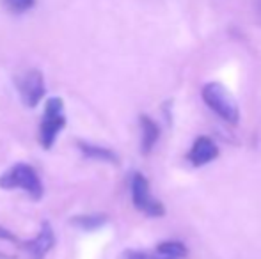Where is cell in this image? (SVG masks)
I'll return each instance as SVG.
<instances>
[{
  "label": "cell",
  "mask_w": 261,
  "mask_h": 259,
  "mask_svg": "<svg viewBox=\"0 0 261 259\" xmlns=\"http://www.w3.org/2000/svg\"><path fill=\"white\" fill-rule=\"evenodd\" d=\"M130 192H132V203H134L135 210H139L141 213L148 215V217H151V218L162 217V215L165 213L164 204L153 197L149 181L146 180L144 174L135 172L134 176H132Z\"/></svg>",
  "instance_id": "cell-4"
},
{
  "label": "cell",
  "mask_w": 261,
  "mask_h": 259,
  "mask_svg": "<svg viewBox=\"0 0 261 259\" xmlns=\"http://www.w3.org/2000/svg\"><path fill=\"white\" fill-rule=\"evenodd\" d=\"M76 146L82 151V155L91 160H98V162H107V163H119V156L109 148L91 144V142H84V140H79Z\"/></svg>",
  "instance_id": "cell-9"
},
{
  "label": "cell",
  "mask_w": 261,
  "mask_h": 259,
  "mask_svg": "<svg viewBox=\"0 0 261 259\" xmlns=\"http://www.w3.org/2000/svg\"><path fill=\"white\" fill-rule=\"evenodd\" d=\"M203 101L208 105V108L215 116H219L222 121L229 125H237L240 121V108L234 98L229 94V91L219 82H210L201 91Z\"/></svg>",
  "instance_id": "cell-2"
},
{
  "label": "cell",
  "mask_w": 261,
  "mask_h": 259,
  "mask_svg": "<svg viewBox=\"0 0 261 259\" xmlns=\"http://www.w3.org/2000/svg\"><path fill=\"white\" fill-rule=\"evenodd\" d=\"M0 188L21 190L34 200H39L45 194V187H43L38 170L29 163H14L6 172L0 174Z\"/></svg>",
  "instance_id": "cell-1"
},
{
  "label": "cell",
  "mask_w": 261,
  "mask_h": 259,
  "mask_svg": "<svg viewBox=\"0 0 261 259\" xmlns=\"http://www.w3.org/2000/svg\"><path fill=\"white\" fill-rule=\"evenodd\" d=\"M105 222H107L105 215H79V217L71 218V224L84 229V231H94V229L101 227Z\"/></svg>",
  "instance_id": "cell-11"
},
{
  "label": "cell",
  "mask_w": 261,
  "mask_h": 259,
  "mask_svg": "<svg viewBox=\"0 0 261 259\" xmlns=\"http://www.w3.org/2000/svg\"><path fill=\"white\" fill-rule=\"evenodd\" d=\"M0 259H13V257H9L7 254H2V252H0Z\"/></svg>",
  "instance_id": "cell-15"
},
{
  "label": "cell",
  "mask_w": 261,
  "mask_h": 259,
  "mask_svg": "<svg viewBox=\"0 0 261 259\" xmlns=\"http://www.w3.org/2000/svg\"><path fill=\"white\" fill-rule=\"evenodd\" d=\"M14 83H16V89L20 93L21 103L27 108L38 107L43 98H45V76H43V73L39 69H27L25 73L16 76Z\"/></svg>",
  "instance_id": "cell-5"
},
{
  "label": "cell",
  "mask_w": 261,
  "mask_h": 259,
  "mask_svg": "<svg viewBox=\"0 0 261 259\" xmlns=\"http://www.w3.org/2000/svg\"><path fill=\"white\" fill-rule=\"evenodd\" d=\"M38 0H2L4 7L9 11L11 14H23L31 11L36 6Z\"/></svg>",
  "instance_id": "cell-12"
},
{
  "label": "cell",
  "mask_w": 261,
  "mask_h": 259,
  "mask_svg": "<svg viewBox=\"0 0 261 259\" xmlns=\"http://www.w3.org/2000/svg\"><path fill=\"white\" fill-rule=\"evenodd\" d=\"M217 156H219V146H217L215 140L210 137L196 138L192 148H190L189 153H187V160H189V163L194 167L206 165V163L213 162Z\"/></svg>",
  "instance_id": "cell-7"
},
{
  "label": "cell",
  "mask_w": 261,
  "mask_h": 259,
  "mask_svg": "<svg viewBox=\"0 0 261 259\" xmlns=\"http://www.w3.org/2000/svg\"><path fill=\"white\" fill-rule=\"evenodd\" d=\"M121 259H171L167 256H162L160 252H142V250H126Z\"/></svg>",
  "instance_id": "cell-13"
},
{
  "label": "cell",
  "mask_w": 261,
  "mask_h": 259,
  "mask_svg": "<svg viewBox=\"0 0 261 259\" xmlns=\"http://www.w3.org/2000/svg\"><path fill=\"white\" fill-rule=\"evenodd\" d=\"M55 245V233L48 222H43L38 235L29 242L21 243V249L29 254L31 259H45L46 254L54 249Z\"/></svg>",
  "instance_id": "cell-6"
},
{
  "label": "cell",
  "mask_w": 261,
  "mask_h": 259,
  "mask_svg": "<svg viewBox=\"0 0 261 259\" xmlns=\"http://www.w3.org/2000/svg\"><path fill=\"white\" fill-rule=\"evenodd\" d=\"M156 252H160L162 256H167L171 259H185L189 250H187L185 243L176 242V240H167L156 245Z\"/></svg>",
  "instance_id": "cell-10"
},
{
  "label": "cell",
  "mask_w": 261,
  "mask_h": 259,
  "mask_svg": "<svg viewBox=\"0 0 261 259\" xmlns=\"http://www.w3.org/2000/svg\"><path fill=\"white\" fill-rule=\"evenodd\" d=\"M0 240H6V242H18L14 233H11L9 229L2 227V225H0Z\"/></svg>",
  "instance_id": "cell-14"
},
{
  "label": "cell",
  "mask_w": 261,
  "mask_h": 259,
  "mask_svg": "<svg viewBox=\"0 0 261 259\" xmlns=\"http://www.w3.org/2000/svg\"><path fill=\"white\" fill-rule=\"evenodd\" d=\"M139 123H141V153L142 155H149L155 148L158 137H160V128L151 118L148 116H141L139 118Z\"/></svg>",
  "instance_id": "cell-8"
},
{
  "label": "cell",
  "mask_w": 261,
  "mask_h": 259,
  "mask_svg": "<svg viewBox=\"0 0 261 259\" xmlns=\"http://www.w3.org/2000/svg\"><path fill=\"white\" fill-rule=\"evenodd\" d=\"M66 126V114H64V101L61 98H48L45 103L41 125H39V144L43 149H52L59 133Z\"/></svg>",
  "instance_id": "cell-3"
}]
</instances>
